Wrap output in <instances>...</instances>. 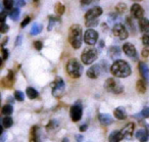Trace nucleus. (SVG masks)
Listing matches in <instances>:
<instances>
[{
  "label": "nucleus",
  "mask_w": 149,
  "mask_h": 142,
  "mask_svg": "<svg viewBox=\"0 0 149 142\" xmlns=\"http://www.w3.org/2000/svg\"><path fill=\"white\" fill-rule=\"evenodd\" d=\"M142 56L143 57H148L149 56V50L147 49V48H144V49L142 50Z\"/></svg>",
  "instance_id": "obj_47"
},
{
  "label": "nucleus",
  "mask_w": 149,
  "mask_h": 142,
  "mask_svg": "<svg viewBox=\"0 0 149 142\" xmlns=\"http://www.w3.org/2000/svg\"><path fill=\"white\" fill-rule=\"evenodd\" d=\"M77 140L78 141H80V140H83V136H77Z\"/></svg>",
  "instance_id": "obj_51"
},
{
  "label": "nucleus",
  "mask_w": 149,
  "mask_h": 142,
  "mask_svg": "<svg viewBox=\"0 0 149 142\" xmlns=\"http://www.w3.org/2000/svg\"><path fill=\"white\" fill-rule=\"evenodd\" d=\"M134 130H135V124L134 123H129V124H127L124 128H123L120 132H122V135L125 139H130V138L133 136Z\"/></svg>",
  "instance_id": "obj_11"
},
{
  "label": "nucleus",
  "mask_w": 149,
  "mask_h": 142,
  "mask_svg": "<svg viewBox=\"0 0 149 142\" xmlns=\"http://www.w3.org/2000/svg\"><path fill=\"white\" fill-rule=\"evenodd\" d=\"M22 41H23V37H22L21 35L19 36V37L17 38V40H15V46H19V45H21L22 44Z\"/></svg>",
  "instance_id": "obj_48"
},
{
  "label": "nucleus",
  "mask_w": 149,
  "mask_h": 142,
  "mask_svg": "<svg viewBox=\"0 0 149 142\" xmlns=\"http://www.w3.org/2000/svg\"><path fill=\"white\" fill-rule=\"evenodd\" d=\"M8 55H9L8 49H5L4 47H2V60L7 59V58H8Z\"/></svg>",
  "instance_id": "obj_40"
},
{
  "label": "nucleus",
  "mask_w": 149,
  "mask_h": 142,
  "mask_svg": "<svg viewBox=\"0 0 149 142\" xmlns=\"http://www.w3.org/2000/svg\"><path fill=\"white\" fill-rule=\"evenodd\" d=\"M48 20H49V24H48V27H47L48 31H51L53 26L55 25L56 23H59L60 22V17H55V15H50V17H48Z\"/></svg>",
  "instance_id": "obj_23"
},
{
  "label": "nucleus",
  "mask_w": 149,
  "mask_h": 142,
  "mask_svg": "<svg viewBox=\"0 0 149 142\" xmlns=\"http://www.w3.org/2000/svg\"><path fill=\"white\" fill-rule=\"evenodd\" d=\"M127 10V5L125 3H118L116 6V11L118 13H124Z\"/></svg>",
  "instance_id": "obj_31"
},
{
  "label": "nucleus",
  "mask_w": 149,
  "mask_h": 142,
  "mask_svg": "<svg viewBox=\"0 0 149 142\" xmlns=\"http://www.w3.org/2000/svg\"><path fill=\"white\" fill-rule=\"evenodd\" d=\"M7 40H8V38H5V39L4 40H3V41H2V47H3V46H4L5 45V44H6V42H7Z\"/></svg>",
  "instance_id": "obj_50"
},
{
  "label": "nucleus",
  "mask_w": 149,
  "mask_h": 142,
  "mask_svg": "<svg viewBox=\"0 0 149 142\" xmlns=\"http://www.w3.org/2000/svg\"><path fill=\"white\" fill-rule=\"evenodd\" d=\"M6 17H7V13L5 10H2L1 11V17H0V20H1V23H5V20H6Z\"/></svg>",
  "instance_id": "obj_44"
},
{
  "label": "nucleus",
  "mask_w": 149,
  "mask_h": 142,
  "mask_svg": "<svg viewBox=\"0 0 149 142\" xmlns=\"http://www.w3.org/2000/svg\"><path fill=\"white\" fill-rule=\"evenodd\" d=\"M13 124V121L9 115H6L2 119V126L4 128H10Z\"/></svg>",
  "instance_id": "obj_27"
},
{
  "label": "nucleus",
  "mask_w": 149,
  "mask_h": 142,
  "mask_svg": "<svg viewBox=\"0 0 149 142\" xmlns=\"http://www.w3.org/2000/svg\"><path fill=\"white\" fill-rule=\"evenodd\" d=\"M30 21H31V17H27L25 20H24L23 22H22V24H21V27H22V28H25L26 26H27L28 24L30 23Z\"/></svg>",
  "instance_id": "obj_42"
},
{
  "label": "nucleus",
  "mask_w": 149,
  "mask_h": 142,
  "mask_svg": "<svg viewBox=\"0 0 149 142\" xmlns=\"http://www.w3.org/2000/svg\"><path fill=\"white\" fill-rule=\"evenodd\" d=\"M58 127V122L57 121H54V120H52V121H50L49 123H48L47 125V130H53V129H56V128Z\"/></svg>",
  "instance_id": "obj_36"
},
{
  "label": "nucleus",
  "mask_w": 149,
  "mask_h": 142,
  "mask_svg": "<svg viewBox=\"0 0 149 142\" xmlns=\"http://www.w3.org/2000/svg\"><path fill=\"white\" fill-rule=\"evenodd\" d=\"M98 119H99L100 123L104 126H108L113 123V119H112L111 115H108V113H99V115H98Z\"/></svg>",
  "instance_id": "obj_16"
},
{
  "label": "nucleus",
  "mask_w": 149,
  "mask_h": 142,
  "mask_svg": "<svg viewBox=\"0 0 149 142\" xmlns=\"http://www.w3.org/2000/svg\"><path fill=\"white\" fill-rule=\"evenodd\" d=\"M82 115H83V109H82V106L80 105V102H77L76 104L70 107V115L72 121H74V122L80 121L82 118Z\"/></svg>",
  "instance_id": "obj_8"
},
{
  "label": "nucleus",
  "mask_w": 149,
  "mask_h": 142,
  "mask_svg": "<svg viewBox=\"0 0 149 142\" xmlns=\"http://www.w3.org/2000/svg\"><path fill=\"white\" fill-rule=\"evenodd\" d=\"M7 78L10 81H13V82H15V73H13V71H8V73H7Z\"/></svg>",
  "instance_id": "obj_43"
},
{
  "label": "nucleus",
  "mask_w": 149,
  "mask_h": 142,
  "mask_svg": "<svg viewBox=\"0 0 149 142\" xmlns=\"http://www.w3.org/2000/svg\"><path fill=\"white\" fill-rule=\"evenodd\" d=\"M13 105L6 104V105H4V106L2 107V111H1V113H2V115H10L11 113H13Z\"/></svg>",
  "instance_id": "obj_28"
},
{
  "label": "nucleus",
  "mask_w": 149,
  "mask_h": 142,
  "mask_svg": "<svg viewBox=\"0 0 149 142\" xmlns=\"http://www.w3.org/2000/svg\"><path fill=\"white\" fill-rule=\"evenodd\" d=\"M113 113H114V117L118 120H125L127 118V111H126V109H125V107H123V106L116 107V108L114 109Z\"/></svg>",
  "instance_id": "obj_18"
},
{
  "label": "nucleus",
  "mask_w": 149,
  "mask_h": 142,
  "mask_svg": "<svg viewBox=\"0 0 149 142\" xmlns=\"http://www.w3.org/2000/svg\"><path fill=\"white\" fill-rule=\"evenodd\" d=\"M66 73L70 75L72 78H80L83 73V68L80 62L76 58H72L68 60V64H66Z\"/></svg>",
  "instance_id": "obj_3"
},
{
  "label": "nucleus",
  "mask_w": 149,
  "mask_h": 142,
  "mask_svg": "<svg viewBox=\"0 0 149 142\" xmlns=\"http://www.w3.org/2000/svg\"><path fill=\"white\" fill-rule=\"evenodd\" d=\"M64 88H65V84L62 81V79L57 78L55 80V82L52 83V94L55 97H59L62 95L64 91Z\"/></svg>",
  "instance_id": "obj_6"
},
{
  "label": "nucleus",
  "mask_w": 149,
  "mask_h": 142,
  "mask_svg": "<svg viewBox=\"0 0 149 142\" xmlns=\"http://www.w3.org/2000/svg\"><path fill=\"white\" fill-rule=\"evenodd\" d=\"M134 1H141V0H134Z\"/></svg>",
  "instance_id": "obj_53"
},
{
  "label": "nucleus",
  "mask_w": 149,
  "mask_h": 142,
  "mask_svg": "<svg viewBox=\"0 0 149 142\" xmlns=\"http://www.w3.org/2000/svg\"><path fill=\"white\" fill-rule=\"evenodd\" d=\"M131 13H132V15L135 17V19H142L143 15H144V9H143V7L141 6L140 4H137V3H135V4L132 5V7H131Z\"/></svg>",
  "instance_id": "obj_12"
},
{
  "label": "nucleus",
  "mask_w": 149,
  "mask_h": 142,
  "mask_svg": "<svg viewBox=\"0 0 149 142\" xmlns=\"http://www.w3.org/2000/svg\"><path fill=\"white\" fill-rule=\"evenodd\" d=\"M15 98L17 99V101H24V99H25V94H24L22 91L17 90L15 92Z\"/></svg>",
  "instance_id": "obj_35"
},
{
  "label": "nucleus",
  "mask_w": 149,
  "mask_h": 142,
  "mask_svg": "<svg viewBox=\"0 0 149 142\" xmlns=\"http://www.w3.org/2000/svg\"><path fill=\"white\" fill-rule=\"evenodd\" d=\"M64 10H65V7H64V5L62 4V3L58 2L57 4L55 5V13H57V15H63Z\"/></svg>",
  "instance_id": "obj_29"
},
{
  "label": "nucleus",
  "mask_w": 149,
  "mask_h": 142,
  "mask_svg": "<svg viewBox=\"0 0 149 142\" xmlns=\"http://www.w3.org/2000/svg\"><path fill=\"white\" fill-rule=\"evenodd\" d=\"M142 43L144 46H149V31L147 32H144L143 33V36H142Z\"/></svg>",
  "instance_id": "obj_32"
},
{
  "label": "nucleus",
  "mask_w": 149,
  "mask_h": 142,
  "mask_svg": "<svg viewBox=\"0 0 149 142\" xmlns=\"http://www.w3.org/2000/svg\"><path fill=\"white\" fill-rule=\"evenodd\" d=\"M97 25H98V19L86 21V26H87V27H95V26H97Z\"/></svg>",
  "instance_id": "obj_37"
},
{
  "label": "nucleus",
  "mask_w": 149,
  "mask_h": 142,
  "mask_svg": "<svg viewBox=\"0 0 149 142\" xmlns=\"http://www.w3.org/2000/svg\"><path fill=\"white\" fill-rule=\"evenodd\" d=\"M8 30H9V26L8 25H6L5 23L1 24V26H0V32H1V33H2V34L6 33Z\"/></svg>",
  "instance_id": "obj_38"
},
{
  "label": "nucleus",
  "mask_w": 149,
  "mask_h": 142,
  "mask_svg": "<svg viewBox=\"0 0 149 142\" xmlns=\"http://www.w3.org/2000/svg\"><path fill=\"white\" fill-rule=\"evenodd\" d=\"M123 138H124V137H123V135H122V132L113 131L109 135L108 139H109V141H111V142H118V141H120Z\"/></svg>",
  "instance_id": "obj_21"
},
{
  "label": "nucleus",
  "mask_w": 149,
  "mask_h": 142,
  "mask_svg": "<svg viewBox=\"0 0 149 142\" xmlns=\"http://www.w3.org/2000/svg\"><path fill=\"white\" fill-rule=\"evenodd\" d=\"M21 15V10L19 9V7H15V8L10 9L9 11V17H10L13 21H17Z\"/></svg>",
  "instance_id": "obj_25"
},
{
  "label": "nucleus",
  "mask_w": 149,
  "mask_h": 142,
  "mask_svg": "<svg viewBox=\"0 0 149 142\" xmlns=\"http://www.w3.org/2000/svg\"><path fill=\"white\" fill-rule=\"evenodd\" d=\"M123 50H124L125 54L129 57H136L137 56V51L136 48L133 44L131 43H125L123 46Z\"/></svg>",
  "instance_id": "obj_13"
},
{
  "label": "nucleus",
  "mask_w": 149,
  "mask_h": 142,
  "mask_svg": "<svg viewBox=\"0 0 149 142\" xmlns=\"http://www.w3.org/2000/svg\"><path fill=\"white\" fill-rule=\"evenodd\" d=\"M38 127H34L32 128L31 130V140H33V141H37L39 138H38Z\"/></svg>",
  "instance_id": "obj_34"
},
{
  "label": "nucleus",
  "mask_w": 149,
  "mask_h": 142,
  "mask_svg": "<svg viewBox=\"0 0 149 142\" xmlns=\"http://www.w3.org/2000/svg\"><path fill=\"white\" fill-rule=\"evenodd\" d=\"M139 72H140L142 78L146 81V83H149V68L145 62H139Z\"/></svg>",
  "instance_id": "obj_15"
},
{
  "label": "nucleus",
  "mask_w": 149,
  "mask_h": 142,
  "mask_svg": "<svg viewBox=\"0 0 149 142\" xmlns=\"http://www.w3.org/2000/svg\"><path fill=\"white\" fill-rule=\"evenodd\" d=\"M26 92H27V95L30 99H35L39 96L38 91L36 90V89H34L33 87H28L27 90H26Z\"/></svg>",
  "instance_id": "obj_24"
},
{
  "label": "nucleus",
  "mask_w": 149,
  "mask_h": 142,
  "mask_svg": "<svg viewBox=\"0 0 149 142\" xmlns=\"http://www.w3.org/2000/svg\"><path fill=\"white\" fill-rule=\"evenodd\" d=\"M15 4H17V7L25 6V5H26V1H25V0H17V1H15Z\"/></svg>",
  "instance_id": "obj_45"
},
{
  "label": "nucleus",
  "mask_w": 149,
  "mask_h": 142,
  "mask_svg": "<svg viewBox=\"0 0 149 142\" xmlns=\"http://www.w3.org/2000/svg\"><path fill=\"white\" fill-rule=\"evenodd\" d=\"M1 82H2V86L6 87V88H11V87H13V83H15V82H13V81L9 80L7 77H6V78H4V79H2V81H1Z\"/></svg>",
  "instance_id": "obj_33"
},
{
  "label": "nucleus",
  "mask_w": 149,
  "mask_h": 142,
  "mask_svg": "<svg viewBox=\"0 0 149 142\" xmlns=\"http://www.w3.org/2000/svg\"><path fill=\"white\" fill-rule=\"evenodd\" d=\"M110 71H111V74L116 78H127L132 73L130 64L125 60L120 59L113 62V64L110 68Z\"/></svg>",
  "instance_id": "obj_1"
},
{
  "label": "nucleus",
  "mask_w": 149,
  "mask_h": 142,
  "mask_svg": "<svg viewBox=\"0 0 149 142\" xmlns=\"http://www.w3.org/2000/svg\"><path fill=\"white\" fill-rule=\"evenodd\" d=\"M34 47H35L36 50H41L43 48V43L41 41H36L34 43Z\"/></svg>",
  "instance_id": "obj_41"
},
{
  "label": "nucleus",
  "mask_w": 149,
  "mask_h": 142,
  "mask_svg": "<svg viewBox=\"0 0 149 142\" xmlns=\"http://www.w3.org/2000/svg\"><path fill=\"white\" fill-rule=\"evenodd\" d=\"M102 8L99 6H96L94 8H91L90 10H88L85 15V19L86 21H89V20H95V19H98L100 15H102Z\"/></svg>",
  "instance_id": "obj_10"
},
{
  "label": "nucleus",
  "mask_w": 149,
  "mask_h": 142,
  "mask_svg": "<svg viewBox=\"0 0 149 142\" xmlns=\"http://www.w3.org/2000/svg\"><path fill=\"white\" fill-rule=\"evenodd\" d=\"M122 54V51H120V48L118 47V46H112L108 49V55L111 59H116L118 58Z\"/></svg>",
  "instance_id": "obj_17"
},
{
  "label": "nucleus",
  "mask_w": 149,
  "mask_h": 142,
  "mask_svg": "<svg viewBox=\"0 0 149 142\" xmlns=\"http://www.w3.org/2000/svg\"><path fill=\"white\" fill-rule=\"evenodd\" d=\"M95 0H81V4L82 5H89L91 3H93Z\"/></svg>",
  "instance_id": "obj_46"
},
{
  "label": "nucleus",
  "mask_w": 149,
  "mask_h": 142,
  "mask_svg": "<svg viewBox=\"0 0 149 142\" xmlns=\"http://www.w3.org/2000/svg\"><path fill=\"white\" fill-rule=\"evenodd\" d=\"M42 29H43V27H42V25H40V24H34L33 27H32L31 29V35L35 36V35H38L39 33H41Z\"/></svg>",
  "instance_id": "obj_26"
},
{
  "label": "nucleus",
  "mask_w": 149,
  "mask_h": 142,
  "mask_svg": "<svg viewBox=\"0 0 149 142\" xmlns=\"http://www.w3.org/2000/svg\"><path fill=\"white\" fill-rule=\"evenodd\" d=\"M98 33L93 29H88L84 35V41L88 45H94L97 42Z\"/></svg>",
  "instance_id": "obj_9"
},
{
  "label": "nucleus",
  "mask_w": 149,
  "mask_h": 142,
  "mask_svg": "<svg viewBox=\"0 0 149 142\" xmlns=\"http://www.w3.org/2000/svg\"><path fill=\"white\" fill-rule=\"evenodd\" d=\"M105 89L107 91L111 93H114V94H120L124 91V87L120 85V81L116 80L114 78H109L105 81V85H104Z\"/></svg>",
  "instance_id": "obj_5"
},
{
  "label": "nucleus",
  "mask_w": 149,
  "mask_h": 142,
  "mask_svg": "<svg viewBox=\"0 0 149 142\" xmlns=\"http://www.w3.org/2000/svg\"><path fill=\"white\" fill-rule=\"evenodd\" d=\"M136 88H137V91L141 94H144L145 91H146V83H145L144 79L143 80H138L137 81V85H136Z\"/></svg>",
  "instance_id": "obj_22"
},
{
  "label": "nucleus",
  "mask_w": 149,
  "mask_h": 142,
  "mask_svg": "<svg viewBox=\"0 0 149 142\" xmlns=\"http://www.w3.org/2000/svg\"><path fill=\"white\" fill-rule=\"evenodd\" d=\"M136 137L137 139H139L140 141H147L149 139V131L148 130H144V129H141L139 130L138 132L136 133Z\"/></svg>",
  "instance_id": "obj_19"
},
{
  "label": "nucleus",
  "mask_w": 149,
  "mask_h": 142,
  "mask_svg": "<svg viewBox=\"0 0 149 142\" xmlns=\"http://www.w3.org/2000/svg\"><path fill=\"white\" fill-rule=\"evenodd\" d=\"M102 68L98 64L92 66L91 68H89V70L87 71V76L91 79H97L99 77L100 73H101Z\"/></svg>",
  "instance_id": "obj_14"
},
{
  "label": "nucleus",
  "mask_w": 149,
  "mask_h": 142,
  "mask_svg": "<svg viewBox=\"0 0 149 142\" xmlns=\"http://www.w3.org/2000/svg\"><path fill=\"white\" fill-rule=\"evenodd\" d=\"M34 1H35V2H37V1H39V0H34Z\"/></svg>",
  "instance_id": "obj_52"
},
{
  "label": "nucleus",
  "mask_w": 149,
  "mask_h": 142,
  "mask_svg": "<svg viewBox=\"0 0 149 142\" xmlns=\"http://www.w3.org/2000/svg\"><path fill=\"white\" fill-rule=\"evenodd\" d=\"M98 57V51L96 48H85L81 54V59L84 64H91Z\"/></svg>",
  "instance_id": "obj_4"
},
{
  "label": "nucleus",
  "mask_w": 149,
  "mask_h": 142,
  "mask_svg": "<svg viewBox=\"0 0 149 142\" xmlns=\"http://www.w3.org/2000/svg\"><path fill=\"white\" fill-rule=\"evenodd\" d=\"M82 39H83V31L81 26L72 25L68 31V41L70 45L74 49H79L82 46Z\"/></svg>",
  "instance_id": "obj_2"
},
{
  "label": "nucleus",
  "mask_w": 149,
  "mask_h": 142,
  "mask_svg": "<svg viewBox=\"0 0 149 142\" xmlns=\"http://www.w3.org/2000/svg\"><path fill=\"white\" fill-rule=\"evenodd\" d=\"M87 128H88L87 124H84V125H82L81 127H80V131H81V132L86 131V130H87Z\"/></svg>",
  "instance_id": "obj_49"
},
{
  "label": "nucleus",
  "mask_w": 149,
  "mask_h": 142,
  "mask_svg": "<svg viewBox=\"0 0 149 142\" xmlns=\"http://www.w3.org/2000/svg\"><path fill=\"white\" fill-rule=\"evenodd\" d=\"M112 32H113V35L116 37L120 38V40H125L129 37L128 30L126 29V27L123 24H116V25H114Z\"/></svg>",
  "instance_id": "obj_7"
},
{
  "label": "nucleus",
  "mask_w": 149,
  "mask_h": 142,
  "mask_svg": "<svg viewBox=\"0 0 149 142\" xmlns=\"http://www.w3.org/2000/svg\"><path fill=\"white\" fill-rule=\"evenodd\" d=\"M139 29L142 33L149 31V20L144 17L139 20Z\"/></svg>",
  "instance_id": "obj_20"
},
{
  "label": "nucleus",
  "mask_w": 149,
  "mask_h": 142,
  "mask_svg": "<svg viewBox=\"0 0 149 142\" xmlns=\"http://www.w3.org/2000/svg\"><path fill=\"white\" fill-rule=\"evenodd\" d=\"M140 115H142L143 118H149V107L143 108V111L140 113Z\"/></svg>",
  "instance_id": "obj_39"
},
{
  "label": "nucleus",
  "mask_w": 149,
  "mask_h": 142,
  "mask_svg": "<svg viewBox=\"0 0 149 142\" xmlns=\"http://www.w3.org/2000/svg\"><path fill=\"white\" fill-rule=\"evenodd\" d=\"M13 4H15V1H13V0H3V6H4V8L7 9V10L13 9Z\"/></svg>",
  "instance_id": "obj_30"
}]
</instances>
